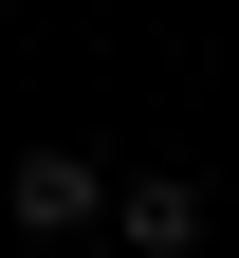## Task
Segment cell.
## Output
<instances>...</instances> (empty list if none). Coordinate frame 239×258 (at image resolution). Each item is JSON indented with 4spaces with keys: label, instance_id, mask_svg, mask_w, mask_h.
I'll return each instance as SVG.
<instances>
[{
    "label": "cell",
    "instance_id": "1",
    "mask_svg": "<svg viewBox=\"0 0 239 258\" xmlns=\"http://www.w3.org/2000/svg\"><path fill=\"white\" fill-rule=\"evenodd\" d=\"M0 221H19V240H92V221H111V166H92V148H19V166H0Z\"/></svg>",
    "mask_w": 239,
    "mask_h": 258
},
{
    "label": "cell",
    "instance_id": "2",
    "mask_svg": "<svg viewBox=\"0 0 239 258\" xmlns=\"http://www.w3.org/2000/svg\"><path fill=\"white\" fill-rule=\"evenodd\" d=\"M111 240H129V258H202V184H184V166L111 184Z\"/></svg>",
    "mask_w": 239,
    "mask_h": 258
}]
</instances>
